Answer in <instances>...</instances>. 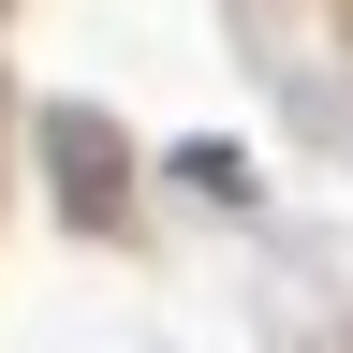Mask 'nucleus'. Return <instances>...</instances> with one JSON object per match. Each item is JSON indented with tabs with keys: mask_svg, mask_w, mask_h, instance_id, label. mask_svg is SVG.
Masks as SVG:
<instances>
[{
	"mask_svg": "<svg viewBox=\"0 0 353 353\" xmlns=\"http://www.w3.org/2000/svg\"><path fill=\"white\" fill-rule=\"evenodd\" d=\"M44 162H59V192H74V221H118V132L103 118H44Z\"/></svg>",
	"mask_w": 353,
	"mask_h": 353,
	"instance_id": "f257e3e1",
	"label": "nucleus"
}]
</instances>
